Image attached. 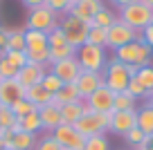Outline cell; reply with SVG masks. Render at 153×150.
<instances>
[{"label": "cell", "mask_w": 153, "mask_h": 150, "mask_svg": "<svg viewBox=\"0 0 153 150\" xmlns=\"http://www.w3.org/2000/svg\"><path fill=\"white\" fill-rule=\"evenodd\" d=\"M41 85H43V88L48 90V92L56 94V92H59V90H61L65 83H63V81L59 79L56 74H52V72H45V76H43V81H41Z\"/></svg>", "instance_id": "836d02e7"}, {"label": "cell", "mask_w": 153, "mask_h": 150, "mask_svg": "<svg viewBox=\"0 0 153 150\" xmlns=\"http://www.w3.org/2000/svg\"><path fill=\"white\" fill-rule=\"evenodd\" d=\"M36 105L32 103V101H27V99H20V101H16L14 105H11V112L16 114V119H23V117H27V114H32V112H36Z\"/></svg>", "instance_id": "4dcf8cb0"}, {"label": "cell", "mask_w": 153, "mask_h": 150, "mask_svg": "<svg viewBox=\"0 0 153 150\" xmlns=\"http://www.w3.org/2000/svg\"><path fill=\"white\" fill-rule=\"evenodd\" d=\"M0 83H2V79H0Z\"/></svg>", "instance_id": "f5cc1de1"}, {"label": "cell", "mask_w": 153, "mask_h": 150, "mask_svg": "<svg viewBox=\"0 0 153 150\" xmlns=\"http://www.w3.org/2000/svg\"><path fill=\"white\" fill-rule=\"evenodd\" d=\"M38 119H41V130H45V132H54L63 123L61 121V110H59L56 103L38 108Z\"/></svg>", "instance_id": "e0dca14e"}, {"label": "cell", "mask_w": 153, "mask_h": 150, "mask_svg": "<svg viewBox=\"0 0 153 150\" xmlns=\"http://www.w3.org/2000/svg\"><path fill=\"white\" fill-rule=\"evenodd\" d=\"M113 101H115V92L108 90L106 85H101L99 90H95V92L86 99V105L90 110H95V112L110 114V112H113Z\"/></svg>", "instance_id": "8fae6325"}, {"label": "cell", "mask_w": 153, "mask_h": 150, "mask_svg": "<svg viewBox=\"0 0 153 150\" xmlns=\"http://www.w3.org/2000/svg\"><path fill=\"white\" fill-rule=\"evenodd\" d=\"M74 2H76V0H70V5H74Z\"/></svg>", "instance_id": "816d5d0a"}, {"label": "cell", "mask_w": 153, "mask_h": 150, "mask_svg": "<svg viewBox=\"0 0 153 150\" xmlns=\"http://www.w3.org/2000/svg\"><path fill=\"white\" fill-rule=\"evenodd\" d=\"M76 101H83L79 90H76L74 83H65L56 94H54V103L61 108V105H68V103H76Z\"/></svg>", "instance_id": "7402d4cb"}, {"label": "cell", "mask_w": 153, "mask_h": 150, "mask_svg": "<svg viewBox=\"0 0 153 150\" xmlns=\"http://www.w3.org/2000/svg\"><path fill=\"white\" fill-rule=\"evenodd\" d=\"M36 135H32V132H25V130H18L11 135V141L7 143V148L11 150H34V146H36Z\"/></svg>", "instance_id": "44dd1931"}, {"label": "cell", "mask_w": 153, "mask_h": 150, "mask_svg": "<svg viewBox=\"0 0 153 150\" xmlns=\"http://www.w3.org/2000/svg\"><path fill=\"white\" fill-rule=\"evenodd\" d=\"M74 85H76V90H79V94H81V99L86 101L95 90H99L101 85H104V74H101V72H83L81 70V74L74 81Z\"/></svg>", "instance_id": "7c38bea8"}, {"label": "cell", "mask_w": 153, "mask_h": 150, "mask_svg": "<svg viewBox=\"0 0 153 150\" xmlns=\"http://www.w3.org/2000/svg\"><path fill=\"white\" fill-rule=\"evenodd\" d=\"M144 5H149V7H153V0H142Z\"/></svg>", "instance_id": "7dc6e473"}, {"label": "cell", "mask_w": 153, "mask_h": 150, "mask_svg": "<svg viewBox=\"0 0 153 150\" xmlns=\"http://www.w3.org/2000/svg\"><path fill=\"white\" fill-rule=\"evenodd\" d=\"M45 72H48V70H45V65H34V63H27L25 67H20V70H18L16 81L27 90V88H32V85L41 83L43 76H45Z\"/></svg>", "instance_id": "2e32d148"}, {"label": "cell", "mask_w": 153, "mask_h": 150, "mask_svg": "<svg viewBox=\"0 0 153 150\" xmlns=\"http://www.w3.org/2000/svg\"><path fill=\"white\" fill-rule=\"evenodd\" d=\"M20 99H25V88L16 79H7V81L0 83V105L11 108Z\"/></svg>", "instance_id": "5bb4252c"}, {"label": "cell", "mask_w": 153, "mask_h": 150, "mask_svg": "<svg viewBox=\"0 0 153 150\" xmlns=\"http://www.w3.org/2000/svg\"><path fill=\"white\" fill-rule=\"evenodd\" d=\"M140 36H142V40H144V43H146V45L153 49V23L149 25L146 29H142V34H140Z\"/></svg>", "instance_id": "b9f144b4"}, {"label": "cell", "mask_w": 153, "mask_h": 150, "mask_svg": "<svg viewBox=\"0 0 153 150\" xmlns=\"http://www.w3.org/2000/svg\"><path fill=\"white\" fill-rule=\"evenodd\" d=\"M34 150H63V146L59 143L56 139H54L52 132H45L43 137H38V139H36V146H34Z\"/></svg>", "instance_id": "f546056e"}, {"label": "cell", "mask_w": 153, "mask_h": 150, "mask_svg": "<svg viewBox=\"0 0 153 150\" xmlns=\"http://www.w3.org/2000/svg\"><path fill=\"white\" fill-rule=\"evenodd\" d=\"M61 45H68V38L61 32V27H54L52 32H48V47H61Z\"/></svg>", "instance_id": "8d00e7d4"}, {"label": "cell", "mask_w": 153, "mask_h": 150, "mask_svg": "<svg viewBox=\"0 0 153 150\" xmlns=\"http://www.w3.org/2000/svg\"><path fill=\"white\" fill-rule=\"evenodd\" d=\"M120 63L124 65H135V67H144V65H151V58H153V49L142 40V36L137 40L128 43V45L115 49V56Z\"/></svg>", "instance_id": "7a4b0ae2"}, {"label": "cell", "mask_w": 153, "mask_h": 150, "mask_svg": "<svg viewBox=\"0 0 153 150\" xmlns=\"http://www.w3.org/2000/svg\"><path fill=\"white\" fill-rule=\"evenodd\" d=\"M86 43H88V45L104 47V49H106V29H101V27H92V25H90V29H88V38H86Z\"/></svg>", "instance_id": "1f68e13d"}, {"label": "cell", "mask_w": 153, "mask_h": 150, "mask_svg": "<svg viewBox=\"0 0 153 150\" xmlns=\"http://www.w3.org/2000/svg\"><path fill=\"white\" fill-rule=\"evenodd\" d=\"M7 49L25 52V29H7Z\"/></svg>", "instance_id": "d4e9b609"}, {"label": "cell", "mask_w": 153, "mask_h": 150, "mask_svg": "<svg viewBox=\"0 0 153 150\" xmlns=\"http://www.w3.org/2000/svg\"><path fill=\"white\" fill-rule=\"evenodd\" d=\"M52 135H54V139L63 146V150H83V148H86V139L76 132L74 126H65V123H61Z\"/></svg>", "instance_id": "30bf717a"}, {"label": "cell", "mask_w": 153, "mask_h": 150, "mask_svg": "<svg viewBox=\"0 0 153 150\" xmlns=\"http://www.w3.org/2000/svg\"><path fill=\"white\" fill-rule=\"evenodd\" d=\"M16 74H18V70H16V67L11 65V63L7 61L5 56H0V79H2V81L16 79Z\"/></svg>", "instance_id": "f35d334b"}, {"label": "cell", "mask_w": 153, "mask_h": 150, "mask_svg": "<svg viewBox=\"0 0 153 150\" xmlns=\"http://www.w3.org/2000/svg\"><path fill=\"white\" fill-rule=\"evenodd\" d=\"M140 34L135 32V29H131L126 23H122L120 18L115 20L113 25H110L108 29H106V49H120V47L128 45V43L137 40Z\"/></svg>", "instance_id": "52a82bcc"}, {"label": "cell", "mask_w": 153, "mask_h": 150, "mask_svg": "<svg viewBox=\"0 0 153 150\" xmlns=\"http://www.w3.org/2000/svg\"><path fill=\"white\" fill-rule=\"evenodd\" d=\"M0 148H5V139L2 137H0Z\"/></svg>", "instance_id": "c3c4849f"}, {"label": "cell", "mask_w": 153, "mask_h": 150, "mask_svg": "<svg viewBox=\"0 0 153 150\" xmlns=\"http://www.w3.org/2000/svg\"><path fill=\"white\" fill-rule=\"evenodd\" d=\"M18 130H25V132H32V135H38L41 132V119H38V110L27 117L18 119Z\"/></svg>", "instance_id": "83f0119b"}, {"label": "cell", "mask_w": 153, "mask_h": 150, "mask_svg": "<svg viewBox=\"0 0 153 150\" xmlns=\"http://www.w3.org/2000/svg\"><path fill=\"white\" fill-rule=\"evenodd\" d=\"M117 20V16H115V11L113 9H108V7H101L99 11L95 14V18L90 20V25L92 27H101V29H108L110 25Z\"/></svg>", "instance_id": "cb8c5ba5"}, {"label": "cell", "mask_w": 153, "mask_h": 150, "mask_svg": "<svg viewBox=\"0 0 153 150\" xmlns=\"http://www.w3.org/2000/svg\"><path fill=\"white\" fill-rule=\"evenodd\" d=\"M7 52V29L0 27V56H5Z\"/></svg>", "instance_id": "7bdbcfd3"}, {"label": "cell", "mask_w": 153, "mask_h": 150, "mask_svg": "<svg viewBox=\"0 0 153 150\" xmlns=\"http://www.w3.org/2000/svg\"><path fill=\"white\" fill-rule=\"evenodd\" d=\"M110 2H113V5H117L122 9V7H126V5H131V2H137V0H110Z\"/></svg>", "instance_id": "bcb514c9"}, {"label": "cell", "mask_w": 153, "mask_h": 150, "mask_svg": "<svg viewBox=\"0 0 153 150\" xmlns=\"http://www.w3.org/2000/svg\"><path fill=\"white\" fill-rule=\"evenodd\" d=\"M83 150H110V143L106 139V135H95L86 139V148Z\"/></svg>", "instance_id": "e575fe53"}, {"label": "cell", "mask_w": 153, "mask_h": 150, "mask_svg": "<svg viewBox=\"0 0 153 150\" xmlns=\"http://www.w3.org/2000/svg\"><path fill=\"white\" fill-rule=\"evenodd\" d=\"M45 7H50L54 14H68L70 0H45Z\"/></svg>", "instance_id": "60d3db41"}, {"label": "cell", "mask_w": 153, "mask_h": 150, "mask_svg": "<svg viewBox=\"0 0 153 150\" xmlns=\"http://www.w3.org/2000/svg\"><path fill=\"white\" fill-rule=\"evenodd\" d=\"M137 128L146 137H153V108L149 103L137 108Z\"/></svg>", "instance_id": "603a6c76"}, {"label": "cell", "mask_w": 153, "mask_h": 150, "mask_svg": "<svg viewBox=\"0 0 153 150\" xmlns=\"http://www.w3.org/2000/svg\"><path fill=\"white\" fill-rule=\"evenodd\" d=\"M117 18L122 23H126L131 29H135L137 34H142V29H146L153 23V7H149V5H144L142 0H137V2H131V5L122 7Z\"/></svg>", "instance_id": "3957f363"}, {"label": "cell", "mask_w": 153, "mask_h": 150, "mask_svg": "<svg viewBox=\"0 0 153 150\" xmlns=\"http://www.w3.org/2000/svg\"><path fill=\"white\" fill-rule=\"evenodd\" d=\"M50 49V65H54V63L59 61H65V58H72L76 54V49L72 45H61V47H48Z\"/></svg>", "instance_id": "4316f807"}, {"label": "cell", "mask_w": 153, "mask_h": 150, "mask_svg": "<svg viewBox=\"0 0 153 150\" xmlns=\"http://www.w3.org/2000/svg\"><path fill=\"white\" fill-rule=\"evenodd\" d=\"M59 27H61V32L65 34L68 45H72L74 49H79L81 45H86L90 23H86V20H81V18H74V16L65 14L61 20H59Z\"/></svg>", "instance_id": "8992f818"}, {"label": "cell", "mask_w": 153, "mask_h": 150, "mask_svg": "<svg viewBox=\"0 0 153 150\" xmlns=\"http://www.w3.org/2000/svg\"><path fill=\"white\" fill-rule=\"evenodd\" d=\"M149 105H151V108H153V99H151V101H149Z\"/></svg>", "instance_id": "681fc988"}, {"label": "cell", "mask_w": 153, "mask_h": 150, "mask_svg": "<svg viewBox=\"0 0 153 150\" xmlns=\"http://www.w3.org/2000/svg\"><path fill=\"white\" fill-rule=\"evenodd\" d=\"M76 63L81 65L83 72H104L106 63H108V56H106L104 47H95V45H81L74 54Z\"/></svg>", "instance_id": "5b68a950"}, {"label": "cell", "mask_w": 153, "mask_h": 150, "mask_svg": "<svg viewBox=\"0 0 153 150\" xmlns=\"http://www.w3.org/2000/svg\"><path fill=\"white\" fill-rule=\"evenodd\" d=\"M23 5L27 7V9H36V7H43L45 0H23Z\"/></svg>", "instance_id": "ee69618b"}, {"label": "cell", "mask_w": 153, "mask_h": 150, "mask_svg": "<svg viewBox=\"0 0 153 150\" xmlns=\"http://www.w3.org/2000/svg\"><path fill=\"white\" fill-rule=\"evenodd\" d=\"M0 150H11V148H7V146H5V148H0Z\"/></svg>", "instance_id": "f907efd6"}, {"label": "cell", "mask_w": 153, "mask_h": 150, "mask_svg": "<svg viewBox=\"0 0 153 150\" xmlns=\"http://www.w3.org/2000/svg\"><path fill=\"white\" fill-rule=\"evenodd\" d=\"M137 70L140 67H135V65H124V63H120L117 58H110V61L106 63L104 72H101V74H104V85L108 90H113L115 94L126 92L128 81L137 74Z\"/></svg>", "instance_id": "6da1fadb"}, {"label": "cell", "mask_w": 153, "mask_h": 150, "mask_svg": "<svg viewBox=\"0 0 153 150\" xmlns=\"http://www.w3.org/2000/svg\"><path fill=\"white\" fill-rule=\"evenodd\" d=\"M0 128L11 130V132H18V119H16V114L11 112V108L0 105Z\"/></svg>", "instance_id": "f1b7e54d"}, {"label": "cell", "mask_w": 153, "mask_h": 150, "mask_svg": "<svg viewBox=\"0 0 153 150\" xmlns=\"http://www.w3.org/2000/svg\"><path fill=\"white\" fill-rule=\"evenodd\" d=\"M101 7H104V0H76L74 5L68 7V14L74 16V18H81V20H86V23H90Z\"/></svg>", "instance_id": "9a60e30c"}, {"label": "cell", "mask_w": 153, "mask_h": 150, "mask_svg": "<svg viewBox=\"0 0 153 150\" xmlns=\"http://www.w3.org/2000/svg\"><path fill=\"white\" fill-rule=\"evenodd\" d=\"M59 27V14H54L50 7H36V9L27 11V27L25 29H38V32H52Z\"/></svg>", "instance_id": "ba28073f"}, {"label": "cell", "mask_w": 153, "mask_h": 150, "mask_svg": "<svg viewBox=\"0 0 153 150\" xmlns=\"http://www.w3.org/2000/svg\"><path fill=\"white\" fill-rule=\"evenodd\" d=\"M137 150H153V137H146V139H144V143L140 146Z\"/></svg>", "instance_id": "f6af8a7d"}, {"label": "cell", "mask_w": 153, "mask_h": 150, "mask_svg": "<svg viewBox=\"0 0 153 150\" xmlns=\"http://www.w3.org/2000/svg\"><path fill=\"white\" fill-rule=\"evenodd\" d=\"M126 92H128L131 96H135V99H146V90H144V85L140 83L135 76L128 81V88H126Z\"/></svg>", "instance_id": "ab89813d"}, {"label": "cell", "mask_w": 153, "mask_h": 150, "mask_svg": "<svg viewBox=\"0 0 153 150\" xmlns=\"http://www.w3.org/2000/svg\"><path fill=\"white\" fill-rule=\"evenodd\" d=\"M124 139H126V143H131V146H133L135 150H137L140 146L144 143V139H146V135H144V132L140 130V128H133V130H131V132H126V135H124Z\"/></svg>", "instance_id": "74e56055"}, {"label": "cell", "mask_w": 153, "mask_h": 150, "mask_svg": "<svg viewBox=\"0 0 153 150\" xmlns=\"http://www.w3.org/2000/svg\"><path fill=\"white\" fill-rule=\"evenodd\" d=\"M50 72L56 74L63 83H74V81L79 79V74H81V65L72 56V58H65V61H59V63H54V65H50Z\"/></svg>", "instance_id": "4fadbf2b"}, {"label": "cell", "mask_w": 153, "mask_h": 150, "mask_svg": "<svg viewBox=\"0 0 153 150\" xmlns=\"http://www.w3.org/2000/svg\"><path fill=\"white\" fill-rule=\"evenodd\" d=\"M48 49V34L38 29H25V52H43Z\"/></svg>", "instance_id": "d6986e66"}, {"label": "cell", "mask_w": 153, "mask_h": 150, "mask_svg": "<svg viewBox=\"0 0 153 150\" xmlns=\"http://www.w3.org/2000/svg\"><path fill=\"white\" fill-rule=\"evenodd\" d=\"M133 128H137V110H115V112H110V123H108L110 132L124 137Z\"/></svg>", "instance_id": "9c48e42d"}, {"label": "cell", "mask_w": 153, "mask_h": 150, "mask_svg": "<svg viewBox=\"0 0 153 150\" xmlns=\"http://www.w3.org/2000/svg\"><path fill=\"white\" fill-rule=\"evenodd\" d=\"M135 79H137L140 83L144 85V90H146V92H151V90H153V65L140 67L137 74H135Z\"/></svg>", "instance_id": "d6a6232c"}, {"label": "cell", "mask_w": 153, "mask_h": 150, "mask_svg": "<svg viewBox=\"0 0 153 150\" xmlns=\"http://www.w3.org/2000/svg\"><path fill=\"white\" fill-rule=\"evenodd\" d=\"M115 110H137V99L131 96L128 92H117L113 101V112Z\"/></svg>", "instance_id": "484cf974"}, {"label": "cell", "mask_w": 153, "mask_h": 150, "mask_svg": "<svg viewBox=\"0 0 153 150\" xmlns=\"http://www.w3.org/2000/svg\"><path fill=\"white\" fill-rule=\"evenodd\" d=\"M25 99H27V101H32L36 108H43V105L54 103V94L48 92L41 83H38V85H32V88L25 90Z\"/></svg>", "instance_id": "ac0fdd59"}, {"label": "cell", "mask_w": 153, "mask_h": 150, "mask_svg": "<svg viewBox=\"0 0 153 150\" xmlns=\"http://www.w3.org/2000/svg\"><path fill=\"white\" fill-rule=\"evenodd\" d=\"M108 123H110V114L95 112V110H90L86 105V112H83V117L74 123V128L83 139H88V137H95V135H106Z\"/></svg>", "instance_id": "277c9868"}, {"label": "cell", "mask_w": 153, "mask_h": 150, "mask_svg": "<svg viewBox=\"0 0 153 150\" xmlns=\"http://www.w3.org/2000/svg\"><path fill=\"white\" fill-rule=\"evenodd\" d=\"M61 121L65 126H74L79 119L83 117L86 112V101H76V103H68V105H61Z\"/></svg>", "instance_id": "ffe728a7"}, {"label": "cell", "mask_w": 153, "mask_h": 150, "mask_svg": "<svg viewBox=\"0 0 153 150\" xmlns=\"http://www.w3.org/2000/svg\"><path fill=\"white\" fill-rule=\"evenodd\" d=\"M5 58L11 63V65L16 67V70H20V67L27 65V56H25V52H16V49H7L5 52Z\"/></svg>", "instance_id": "d590c367"}]
</instances>
